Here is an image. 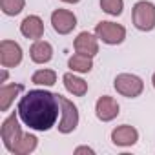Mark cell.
<instances>
[{
	"label": "cell",
	"instance_id": "6da1fadb",
	"mask_svg": "<svg viewBox=\"0 0 155 155\" xmlns=\"http://www.w3.org/2000/svg\"><path fill=\"white\" fill-rule=\"evenodd\" d=\"M18 117L20 120L37 131H48L55 126L60 111L58 93L46 90H29L18 101Z\"/></svg>",
	"mask_w": 155,
	"mask_h": 155
},
{
	"label": "cell",
	"instance_id": "7a4b0ae2",
	"mask_svg": "<svg viewBox=\"0 0 155 155\" xmlns=\"http://www.w3.org/2000/svg\"><path fill=\"white\" fill-rule=\"evenodd\" d=\"M131 20L139 31H151L155 28V4L148 0L137 2L131 9Z\"/></svg>",
	"mask_w": 155,
	"mask_h": 155
},
{
	"label": "cell",
	"instance_id": "3957f363",
	"mask_svg": "<svg viewBox=\"0 0 155 155\" xmlns=\"http://www.w3.org/2000/svg\"><path fill=\"white\" fill-rule=\"evenodd\" d=\"M113 86L117 90V93L128 97V99H135L142 93L144 90V82L140 77L137 75H131V73H120L115 77V81H113Z\"/></svg>",
	"mask_w": 155,
	"mask_h": 155
},
{
	"label": "cell",
	"instance_id": "277c9868",
	"mask_svg": "<svg viewBox=\"0 0 155 155\" xmlns=\"http://www.w3.org/2000/svg\"><path fill=\"white\" fill-rule=\"evenodd\" d=\"M58 101H60V113H62V119L58 122V131L71 133L79 126V110H77V106L69 99H66L62 95H58Z\"/></svg>",
	"mask_w": 155,
	"mask_h": 155
},
{
	"label": "cell",
	"instance_id": "5b68a950",
	"mask_svg": "<svg viewBox=\"0 0 155 155\" xmlns=\"http://www.w3.org/2000/svg\"><path fill=\"white\" fill-rule=\"evenodd\" d=\"M95 35L104 42V44H110V46H117L120 42H124L126 38V29L124 26L120 24H115V22H99L97 28H95Z\"/></svg>",
	"mask_w": 155,
	"mask_h": 155
},
{
	"label": "cell",
	"instance_id": "8992f818",
	"mask_svg": "<svg viewBox=\"0 0 155 155\" xmlns=\"http://www.w3.org/2000/svg\"><path fill=\"white\" fill-rule=\"evenodd\" d=\"M17 113H11L2 122V128H0V137H2V142H4V146H6L8 151H11V148L15 146V142L20 140V137L24 135L22 133V128L18 124V115Z\"/></svg>",
	"mask_w": 155,
	"mask_h": 155
},
{
	"label": "cell",
	"instance_id": "52a82bcc",
	"mask_svg": "<svg viewBox=\"0 0 155 155\" xmlns=\"http://www.w3.org/2000/svg\"><path fill=\"white\" fill-rule=\"evenodd\" d=\"M22 62V48L13 40L0 42V64L4 68H15Z\"/></svg>",
	"mask_w": 155,
	"mask_h": 155
},
{
	"label": "cell",
	"instance_id": "ba28073f",
	"mask_svg": "<svg viewBox=\"0 0 155 155\" xmlns=\"http://www.w3.org/2000/svg\"><path fill=\"white\" fill-rule=\"evenodd\" d=\"M51 26L58 35H68L77 26V17L68 9H55L51 13Z\"/></svg>",
	"mask_w": 155,
	"mask_h": 155
},
{
	"label": "cell",
	"instance_id": "9c48e42d",
	"mask_svg": "<svg viewBox=\"0 0 155 155\" xmlns=\"http://www.w3.org/2000/svg\"><path fill=\"white\" fill-rule=\"evenodd\" d=\"M95 113H97L99 120L110 122V120H113L119 115V104H117V101L113 97L102 95V97H99V101L95 104Z\"/></svg>",
	"mask_w": 155,
	"mask_h": 155
},
{
	"label": "cell",
	"instance_id": "30bf717a",
	"mask_svg": "<svg viewBox=\"0 0 155 155\" xmlns=\"http://www.w3.org/2000/svg\"><path fill=\"white\" fill-rule=\"evenodd\" d=\"M99 37L97 35H91L88 31H82L77 35L75 42H73V48L77 53H84V55H90V57H95L99 53Z\"/></svg>",
	"mask_w": 155,
	"mask_h": 155
},
{
	"label": "cell",
	"instance_id": "8fae6325",
	"mask_svg": "<svg viewBox=\"0 0 155 155\" xmlns=\"http://www.w3.org/2000/svg\"><path fill=\"white\" fill-rule=\"evenodd\" d=\"M137 140H139V131L130 124L117 126L111 131V142L115 146H133Z\"/></svg>",
	"mask_w": 155,
	"mask_h": 155
},
{
	"label": "cell",
	"instance_id": "7c38bea8",
	"mask_svg": "<svg viewBox=\"0 0 155 155\" xmlns=\"http://www.w3.org/2000/svg\"><path fill=\"white\" fill-rule=\"evenodd\" d=\"M20 33L26 38H33V40L42 38V35H44V22H42V18L37 17V15L26 17L22 20V24H20Z\"/></svg>",
	"mask_w": 155,
	"mask_h": 155
},
{
	"label": "cell",
	"instance_id": "4fadbf2b",
	"mask_svg": "<svg viewBox=\"0 0 155 155\" xmlns=\"http://www.w3.org/2000/svg\"><path fill=\"white\" fill-rule=\"evenodd\" d=\"M29 57L35 64H46L53 57V48L46 40H35V44L29 49Z\"/></svg>",
	"mask_w": 155,
	"mask_h": 155
},
{
	"label": "cell",
	"instance_id": "5bb4252c",
	"mask_svg": "<svg viewBox=\"0 0 155 155\" xmlns=\"http://www.w3.org/2000/svg\"><path fill=\"white\" fill-rule=\"evenodd\" d=\"M62 82H64V88L75 97H84L88 93V82L82 81L81 77L73 75V73H66L62 77Z\"/></svg>",
	"mask_w": 155,
	"mask_h": 155
},
{
	"label": "cell",
	"instance_id": "9a60e30c",
	"mask_svg": "<svg viewBox=\"0 0 155 155\" xmlns=\"http://www.w3.org/2000/svg\"><path fill=\"white\" fill-rule=\"evenodd\" d=\"M22 91V86L20 84H4L0 88V111H8L11 102L15 101V97Z\"/></svg>",
	"mask_w": 155,
	"mask_h": 155
},
{
	"label": "cell",
	"instance_id": "2e32d148",
	"mask_svg": "<svg viewBox=\"0 0 155 155\" xmlns=\"http://www.w3.org/2000/svg\"><path fill=\"white\" fill-rule=\"evenodd\" d=\"M68 66H69L71 71H77V73H88V71H91V68H93V60H91L90 55L75 53L73 57H69Z\"/></svg>",
	"mask_w": 155,
	"mask_h": 155
},
{
	"label": "cell",
	"instance_id": "e0dca14e",
	"mask_svg": "<svg viewBox=\"0 0 155 155\" xmlns=\"http://www.w3.org/2000/svg\"><path fill=\"white\" fill-rule=\"evenodd\" d=\"M37 137L35 135H31V133H24L22 137H20V140H17L15 142V146L11 148V153H15V155H28V153H31L35 148H37Z\"/></svg>",
	"mask_w": 155,
	"mask_h": 155
},
{
	"label": "cell",
	"instance_id": "ac0fdd59",
	"mask_svg": "<svg viewBox=\"0 0 155 155\" xmlns=\"http://www.w3.org/2000/svg\"><path fill=\"white\" fill-rule=\"evenodd\" d=\"M31 82L37 86H53L57 82V73L53 69H38L33 73Z\"/></svg>",
	"mask_w": 155,
	"mask_h": 155
},
{
	"label": "cell",
	"instance_id": "d6986e66",
	"mask_svg": "<svg viewBox=\"0 0 155 155\" xmlns=\"http://www.w3.org/2000/svg\"><path fill=\"white\" fill-rule=\"evenodd\" d=\"M26 6V0H0V8H2L4 15L8 17H15L18 15Z\"/></svg>",
	"mask_w": 155,
	"mask_h": 155
},
{
	"label": "cell",
	"instance_id": "ffe728a7",
	"mask_svg": "<svg viewBox=\"0 0 155 155\" xmlns=\"http://www.w3.org/2000/svg\"><path fill=\"white\" fill-rule=\"evenodd\" d=\"M101 8L111 17H119L124 9V0H101Z\"/></svg>",
	"mask_w": 155,
	"mask_h": 155
},
{
	"label": "cell",
	"instance_id": "44dd1931",
	"mask_svg": "<svg viewBox=\"0 0 155 155\" xmlns=\"http://www.w3.org/2000/svg\"><path fill=\"white\" fill-rule=\"evenodd\" d=\"M79 153H88V155H93L95 151L88 146H79V148H75V155H79Z\"/></svg>",
	"mask_w": 155,
	"mask_h": 155
},
{
	"label": "cell",
	"instance_id": "7402d4cb",
	"mask_svg": "<svg viewBox=\"0 0 155 155\" xmlns=\"http://www.w3.org/2000/svg\"><path fill=\"white\" fill-rule=\"evenodd\" d=\"M62 2H66V4H77V2H81V0H62Z\"/></svg>",
	"mask_w": 155,
	"mask_h": 155
},
{
	"label": "cell",
	"instance_id": "603a6c76",
	"mask_svg": "<svg viewBox=\"0 0 155 155\" xmlns=\"http://www.w3.org/2000/svg\"><path fill=\"white\" fill-rule=\"evenodd\" d=\"M151 82H153V88H155V73H153V77H151Z\"/></svg>",
	"mask_w": 155,
	"mask_h": 155
}]
</instances>
